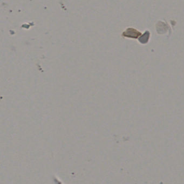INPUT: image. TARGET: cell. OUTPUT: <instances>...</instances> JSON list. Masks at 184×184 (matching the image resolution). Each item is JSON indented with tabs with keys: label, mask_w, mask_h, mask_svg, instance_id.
I'll use <instances>...</instances> for the list:
<instances>
[{
	"label": "cell",
	"mask_w": 184,
	"mask_h": 184,
	"mask_svg": "<svg viewBox=\"0 0 184 184\" xmlns=\"http://www.w3.org/2000/svg\"><path fill=\"white\" fill-rule=\"evenodd\" d=\"M150 36V32L148 30H146L143 34H142L141 37L139 38L138 40L141 44L147 43Z\"/></svg>",
	"instance_id": "obj_2"
},
{
	"label": "cell",
	"mask_w": 184,
	"mask_h": 184,
	"mask_svg": "<svg viewBox=\"0 0 184 184\" xmlns=\"http://www.w3.org/2000/svg\"><path fill=\"white\" fill-rule=\"evenodd\" d=\"M123 34L124 36L132 38H137L138 36L141 35L140 31L133 28H129Z\"/></svg>",
	"instance_id": "obj_1"
}]
</instances>
